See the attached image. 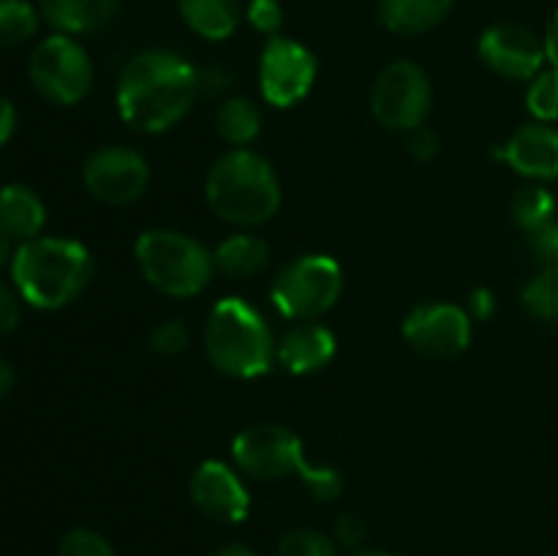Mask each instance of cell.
<instances>
[{
  "label": "cell",
  "instance_id": "obj_31",
  "mask_svg": "<svg viewBox=\"0 0 558 556\" xmlns=\"http://www.w3.org/2000/svg\"><path fill=\"white\" fill-rule=\"evenodd\" d=\"M245 20L256 33H265L272 38L278 36L283 25V9L278 0H251L248 9H245Z\"/></svg>",
  "mask_w": 558,
  "mask_h": 556
},
{
  "label": "cell",
  "instance_id": "obj_4",
  "mask_svg": "<svg viewBox=\"0 0 558 556\" xmlns=\"http://www.w3.org/2000/svg\"><path fill=\"white\" fill-rule=\"evenodd\" d=\"M205 352L221 374L256 379L278 360V341L259 309L243 298H223L207 316Z\"/></svg>",
  "mask_w": 558,
  "mask_h": 556
},
{
  "label": "cell",
  "instance_id": "obj_20",
  "mask_svg": "<svg viewBox=\"0 0 558 556\" xmlns=\"http://www.w3.org/2000/svg\"><path fill=\"white\" fill-rule=\"evenodd\" d=\"M213 262H216V270L223 273L227 278H254L256 273H262L270 262V245L259 238V234L251 232H238L229 234L227 240L218 243V249L213 251Z\"/></svg>",
  "mask_w": 558,
  "mask_h": 556
},
{
  "label": "cell",
  "instance_id": "obj_43",
  "mask_svg": "<svg viewBox=\"0 0 558 556\" xmlns=\"http://www.w3.org/2000/svg\"><path fill=\"white\" fill-rule=\"evenodd\" d=\"M352 556H396V554H387V551H371V548H363V551H354Z\"/></svg>",
  "mask_w": 558,
  "mask_h": 556
},
{
  "label": "cell",
  "instance_id": "obj_35",
  "mask_svg": "<svg viewBox=\"0 0 558 556\" xmlns=\"http://www.w3.org/2000/svg\"><path fill=\"white\" fill-rule=\"evenodd\" d=\"M20 292L0 281V333H11L22 319Z\"/></svg>",
  "mask_w": 558,
  "mask_h": 556
},
{
  "label": "cell",
  "instance_id": "obj_44",
  "mask_svg": "<svg viewBox=\"0 0 558 556\" xmlns=\"http://www.w3.org/2000/svg\"><path fill=\"white\" fill-rule=\"evenodd\" d=\"M556 218H558V196H556Z\"/></svg>",
  "mask_w": 558,
  "mask_h": 556
},
{
  "label": "cell",
  "instance_id": "obj_18",
  "mask_svg": "<svg viewBox=\"0 0 558 556\" xmlns=\"http://www.w3.org/2000/svg\"><path fill=\"white\" fill-rule=\"evenodd\" d=\"M44 223H47V207L36 191L22 183H9L0 189V227L11 234V240L27 243L41 238Z\"/></svg>",
  "mask_w": 558,
  "mask_h": 556
},
{
  "label": "cell",
  "instance_id": "obj_42",
  "mask_svg": "<svg viewBox=\"0 0 558 556\" xmlns=\"http://www.w3.org/2000/svg\"><path fill=\"white\" fill-rule=\"evenodd\" d=\"M213 556H259V554L243 543H229V545H223V548H218Z\"/></svg>",
  "mask_w": 558,
  "mask_h": 556
},
{
  "label": "cell",
  "instance_id": "obj_23",
  "mask_svg": "<svg viewBox=\"0 0 558 556\" xmlns=\"http://www.w3.org/2000/svg\"><path fill=\"white\" fill-rule=\"evenodd\" d=\"M512 221L526 234L539 232L556 221V196L543 185H526L512 196Z\"/></svg>",
  "mask_w": 558,
  "mask_h": 556
},
{
  "label": "cell",
  "instance_id": "obj_26",
  "mask_svg": "<svg viewBox=\"0 0 558 556\" xmlns=\"http://www.w3.org/2000/svg\"><path fill=\"white\" fill-rule=\"evenodd\" d=\"M526 107L537 123H556L558 120V69H543L532 80L526 90Z\"/></svg>",
  "mask_w": 558,
  "mask_h": 556
},
{
  "label": "cell",
  "instance_id": "obj_16",
  "mask_svg": "<svg viewBox=\"0 0 558 556\" xmlns=\"http://www.w3.org/2000/svg\"><path fill=\"white\" fill-rule=\"evenodd\" d=\"M278 363L294 376H308L336 358V336L319 322H298L278 341Z\"/></svg>",
  "mask_w": 558,
  "mask_h": 556
},
{
  "label": "cell",
  "instance_id": "obj_30",
  "mask_svg": "<svg viewBox=\"0 0 558 556\" xmlns=\"http://www.w3.org/2000/svg\"><path fill=\"white\" fill-rule=\"evenodd\" d=\"M191 333L180 319H167L150 333V349L163 358H178L189 349Z\"/></svg>",
  "mask_w": 558,
  "mask_h": 556
},
{
  "label": "cell",
  "instance_id": "obj_5",
  "mask_svg": "<svg viewBox=\"0 0 558 556\" xmlns=\"http://www.w3.org/2000/svg\"><path fill=\"white\" fill-rule=\"evenodd\" d=\"M136 265L150 287L172 298H194L216 276L213 251L178 229H147L134 245Z\"/></svg>",
  "mask_w": 558,
  "mask_h": 556
},
{
  "label": "cell",
  "instance_id": "obj_15",
  "mask_svg": "<svg viewBox=\"0 0 558 556\" xmlns=\"http://www.w3.org/2000/svg\"><path fill=\"white\" fill-rule=\"evenodd\" d=\"M496 158L510 164L518 174L532 180H558V129L548 123L521 125Z\"/></svg>",
  "mask_w": 558,
  "mask_h": 556
},
{
  "label": "cell",
  "instance_id": "obj_45",
  "mask_svg": "<svg viewBox=\"0 0 558 556\" xmlns=\"http://www.w3.org/2000/svg\"><path fill=\"white\" fill-rule=\"evenodd\" d=\"M556 556H558V554H556Z\"/></svg>",
  "mask_w": 558,
  "mask_h": 556
},
{
  "label": "cell",
  "instance_id": "obj_9",
  "mask_svg": "<svg viewBox=\"0 0 558 556\" xmlns=\"http://www.w3.org/2000/svg\"><path fill=\"white\" fill-rule=\"evenodd\" d=\"M316 74H319L316 55L294 38L272 36L262 49L259 87L262 98L270 107L289 109L303 101L314 87Z\"/></svg>",
  "mask_w": 558,
  "mask_h": 556
},
{
  "label": "cell",
  "instance_id": "obj_19",
  "mask_svg": "<svg viewBox=\"0 0 558 556\" xmlns=\"http://www.w3.org/2000/svg\"><path fill=\"white\" fill-rule=\"evenodd\" d=\"M456 0H379L381 25L398 36H423L450 16Z\"/></svg>",
  "mask_w": 558,
  "mask_h": 556
},
{
  "label": "cell",
  "instance_id": "obj_37",
  "mask_svg": "<svg viewBox=\"0 0 558 556\" xmlns=\"http://www.w3.org/2000/svg\"><path fill=\"white\" fill-rule=\"evenodd\" d=\"M232 85V76L227 69H210L205 74H199V93H223Z\"/></svg>",
  "mask_w": 558,
  "mask_h": 556
},
{
  "label": "cell",
  "instance_id": "obj_8",
  "mask_svg": "<svg viewBox=\"0 0 558 556\" xmlns=\"http://www.w3.org/2000/svg\"><path fill=\"white\" fill-rule=\"evenodd\" d=\"M430 80L412 60L390 63L371 87V112L385 129L414 131L425 125L430 114Z\"/></svg>",
  "mask_w": 558,
  "mask_h": 556
},
{
  "label": "cell",
  "instance_id": "obj_13",
  "mask_svg": "<svg viewBox=\"0 0 558 556\" xmlns=\"http://www.w3.org/2000/svg\"><path fill=\"white\" fill-rule=\"evenodd\" d=\"M480 58L494 74L512 82H532L548 63L543 38L515 22L490 25L480 38Z\"/></svg>",
  "mask_w": 558,
  "mask_h": 556
},
{
  "label": "cell",
  "instance_id": "obj_1",
  "mask_svg": "<svg viewBox=\"0 0 558 556\" xmlns=\"http://www.w3.org/2000/svg\"><path fill=\"white\" fill-rule=\"evenodd\" d=\"M196 96L199 71L189 60L167 49H147L120 71L114 101L131 129L161 134L189 114Z\"/></svg>",
  "mask_w": 558,
  "mask_h": 556
},
{
  "label": "cell",
  "instance_id": "obj_12",
  "mask_svg": "<svg viewBox=\"0 0 558 556\" xmlns=\"http://www.w3.org/2000/svg\"><path fill=\"white\" fill-rule=\"evenodd\" d=\"M472 316L452 303H423L403 319V338L425 358L450 360L469 349Z\"/></svg>",
  "mask_w": 558,
  "mask_h": 556
},
{
  "label": "cell",
  "instance_id": "obj_33",
  "mask_svg": "<svg viewBox=\"0 0 558 556\" xmlns=\"http://www.w3.org/2000/svg\"><path fill=\"white\" fill-rule=\"evenodd\" d=\"M365 540H368V527L363 523V518L357 516H338L336 521V543L341 548L354 551H363L365 548Z\"/></svg>",
  "mask_w": 558,
  "mask_h": 556
},
{
  "label": "cell",
  "instance_id": "obj_3",
  "mask_svg": "<svg viewBox=\"0 0 558 556\" xmlns=\"http://www.w3.org/2000/svg\"><path fill=\"white\" fill-rule=\"evenodd\" d=\"M205 200L221 221L251 229L276 216L281 183L265 156L251 147H232L207 172Z\"/></svg>",
  "mask_w": 558,
  "mask_h": 556
},
{
  "label": "cell",
  "instance_id": "obj_34",
  "mask_svg": "<svg viewBox=\"0 0 558 556\" xmlns=\"http://www.w3.org/2000/svg\"><path fill=\"white\" fill-rule=\"evenodd\" d=\"M439 134L430 129H425V125H420V129L409 131V156L417 158V161H430V158L439 156Z\"/></svg>",
  "mask_w": 558,
  "mask_h": 556
},
{
  "label": "cell",
  "instance_id": "obj_41",
  "mask_svg": "<svg viewBox=\"0 0 558 556\" xmlns=\"http://www.w3.org/2000/svg\"><path fill=\"white\" fill-rule=\"evenodd\" d=\"M11 387H14V368H11V365L0 358V401L9 396Z\"/></svg>",
  "mask_w": 558,
  "mask_h": 556
},
{
  "label": "cell",
  "instance_id": "obj_10",
  "mask_svg": "<svg viewBox=\"0 0 558 556\" xmlns=\"http://www.w3.org/2000/svg\"><path fill=\"white\" fill-rule=\"evenodd\" d=\"M82 180H85V189L90 191L93 200L114 207L131 205L147 191L150 164L142 153L125 145L98 147L85 161Z\"/></svg>",
  "mask_w": 558,
  "mask_h": 556
},
{
  "label": "cell",
  "instance_id": "obj_6",
  "mask_svg": "<svg viewBox=\"0 0 558 556\" xmlns=\"http://www.w3.org/2000/svg\"><path fill=\"white\" fill-rule=\"evenodd\" d=\"M343 270L332 256L305 254L292 259L272 278L270 300L292 322H316L341 298Z\"/></svg>",
  "mask_w": 558,
  "mask_h": 556
},
{
  "label": "cell",
  "instance_id": "obj_24",
  "mask_svg": "<svg viewBox=\"0 0 558 556\" xmlns=\"http://www.w3.org/2000/svg\"><path fill=\"white\" fill-rule=\"evenodd\" d=\"M41 11L27 0H0V47H20L38 31Z\"/></svg>",
  "mask_w": 558,
  "mask_h": 556
},
{
  "label": "cell",
  "instance_id": "obj_2",
  "mask_svg": "<svg viewBox=\"0 0 558 556\" xmlns=\"http://www.w3.org/2000/svg\"><path fill=\"white\" fill-rule=\"evenodd\" d=\"M93 276L90 251L71 238H33L20 243L11 259L14 289L25 303L58 311L85 292Z\"/></svg>",
  "mask_w": 558,
  "mask_h": 556
},
{
  "label": "cell",
  "instance_id": "obj_27",
  "mask_svg": "<svg viewBox=\"0 0 558 556\" xmlns=\"http://www.w3.org/2000/svg\"><path fill=\"white\" fill-rule=\"evenodd\" d=\"M281 556H341L336 537L316 532V529H289L278 543Z\"/></svg>",
  "mask_w": 558,
  "mask_h": 556
},
{
  "label": "cell",
  "instance_id": "obj_25",
  "mask_svg": "<svg viewBox=\"0 0 558 556\" xmlns=\"http://www.w3.org/2000/svg\"><path fill=\"white\" fill-rule=\"evenodd\" d=\"M523 305L539 322H558V273L539 270L523 289Z\"/></svg>",
  "mask_w": 558,
  "mask_h": 556
},
{
  "label": "cell",
  "instance_id": "obj_7",
  "mask_svg": "<svg viewBox=\"0 0 558 556\" xmlns=\"http://www.w3.org/2000/svg\"><path fill=\"white\" fill-rule=\"evenodd\" d=\"M27 71H31V82L38 96L58 107H74L93 87L90 55L65 33L44 38L33 49Z\"/></svg>",
  "mask_w": 558,
  "mask_h": 556
},
{
  "label": "cell",
  "instance_id": "obj_28",
  "mask_svg": "<svg viewBox=\"0 0 558 556\" xmlns=\"http://www.w3.org/2000/svg\"><path fill=\"white\" fill-rule=\"evenodd\" d=\"M298 478L303 480V485L308 488V494L316 501H332L341 496L343 491V478L336 467H327V463H311L305 458V463L300 467Z\"/></svg>",
  "mask_w": 558,
  "mask_h": 556
},
{
  "label": "cell",
  "instance_id": "obj_36",
  "mask_svg": "<svg viewBox=\"0 0 558 556\" xmlns=\"http://www.w3.org/2000/svg\"><path fill=\"white\" fill-rule=\"evenodd\" d=\"M466 314L472 316V322H488L490 316L496 314L494 292L485 287L472 289V294H469V303H466Z\"/></svg>",
  "mask_w": 558,
  "mask_h": 556
},
{
  "label": "cell",
  "instance_id": "obj_11",
  "mask_svg": "<svg viewBox=\"0 0 558 556\" xmlns=\"http://www.w3.org/2000/svg\"><path fill=\"white\" fill-rule=\"evenodd\" d=\"M232 458L238 469L256 480H278L298 474L305 463L303 442L283 425L262 423L245 428L232 442Z\"/></svg>",
  "mask_w": 558,
  "mask_h": 556
},
{
  "label": "cell",
  "instance_id": "obj_38",
  "mask_svg": "<svg viewBox=\"0 0 558 556\" xmlns=\"http://www.w3.org/2000/svg\"><path fill=\"white\" fill-rule=\"evenodd\" d=\"M16 129V109L5 96H0V147L11 140Z\"/></svg>",
  "mask_w": 558,
  "mask_h": 556
},
{
  "label": "cell",
  "instance_id": "obj_40",
  "mask_svg": "<svg viewBox=\"0 0 558 556\" xmlns=\"http://www.w3.org/2000/svg\"><path fill=\"white\" fill-rule=\"evenodd\" d=\"M11 259H14V240H11V234L0 227V270H3L5 265H11Z\"/></svg>",
  "mask_w": 558,
  "mask_h": 556
},
{
  "label": "cell",
  "instance_id": "obj_39",
  "mask_svg": "<svg viewBox=\"0 0 558 556\" xmlns=\"http://www.w3.org/2000/svg\"><path fill=\"white\" fill-rule=\"evenodd\" d=\"M545 55H548V63L558 69V11L554 14V20H550L548 31H545Z\"/></svg>",
  "mask_w": 558,
  "mask_h": 556
},
{
  "label": "cell",
  "instance_id": "obj_32",
  "mask_svg": "<svg viewBox=\"0 0 558 556\" xmlns=\"http://www.w3.org/2000/svg\"><path fill=\"white\" fill-rule=\"evenodd\" d=\"M529 240H532V254L537 259L539 270L558 273V218L539 229V232L529 234Z\"/></svg>",
  "mask_w": 558,
  "mask_h": 556
},
{
  "label": "cell",
  "instance_id": "obj_29",
  "mask_svg": "<svg viewBox=\"0 0 558 556\" xmlns=\"http://www.w3.org/2000/svg\"><path fill=\"white\" fill-rule=\"evenodd\" d=\"M58 556H118L114 545L93 529H71L58 545Z\"/></svg>",
  "mask_w": 558,
  "mask_h": 556
},
{
  "label": "cell",
  "instance_id": "obj_17",
  "mask_svg": "<svg viewBox=\"0 0 558 556\" xmlns=\"http://www.w3.org/2000/svg\"><path fill=\"white\" fill-rule=\"evenodd\" d=\"M120 0H38V11L47 25L65 36L93 33L107 25Z\"/></svg>",
  "mask_w": 558,
  "mask_h": 556
},
{
  "label": "cell",
  "instance_id": "obj_21",
  "mask_svg": "<svg viewBox=\"0 0 558 556\" xmlns=\"http://www.w3.org/2000/svg\"><path fill=\"white\" fill-rule=\"evenodd\" d=\"M180 16L196 36L223 41L240 25V0H178Z\"/></svg>",
  "mask_w": 558,
  "mask_h": 556
},
{
  "label": "cell",
  "instance_id": "obj_22",
  "mask_svg": "<svg viewBox=\"0 0 558 556\" xmlns=\"http://www.w3.org/2000/svg\"><path fill=\"white\" fill-rule=\"evenodd\" d=\"M216 131L232 147H248L262 134V112L251 98L232 96L218 107Z\"/></svg>",
  "mask_w": 558,
  "mask_h": 556
},
{
  "label": "cell",
  "instance_id": "obj_14",
  "mask_svg": "<svg viewBox=\"0 0 558 556\" xmlns=\"http://www.w3.org/2000/svg\"><path fill=\"white\" fill-rule=\"evenodd\" d=\"M240 474H243L240 469L223 461L199 463L191 478V499L199 512L218 523L245 521L251 510V494Z\"/></svg>",
  "mask_w": 558,
  "mask_h": 556
}]
</instances>
